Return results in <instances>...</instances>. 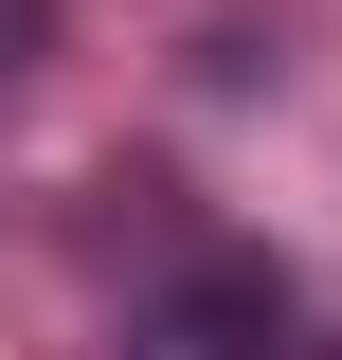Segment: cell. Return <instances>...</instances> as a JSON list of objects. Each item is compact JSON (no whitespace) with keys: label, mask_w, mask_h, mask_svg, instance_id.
Masks as SVG:
<instances>
[{"label":"cell","mask_w":342,"mask_h":360,"mask_svg":"<svg viewBox=\"0 0 342 360\" xmlns=\"http://www.w3.org/2000/svg\"><path fill=\"white\" fill-rule=\"evenodd\" d=\"M127 360H306V307L253 252H216V270H180V288L127 307Z\"/></svg>","instance_id":"obj_1"}]
</instances>
